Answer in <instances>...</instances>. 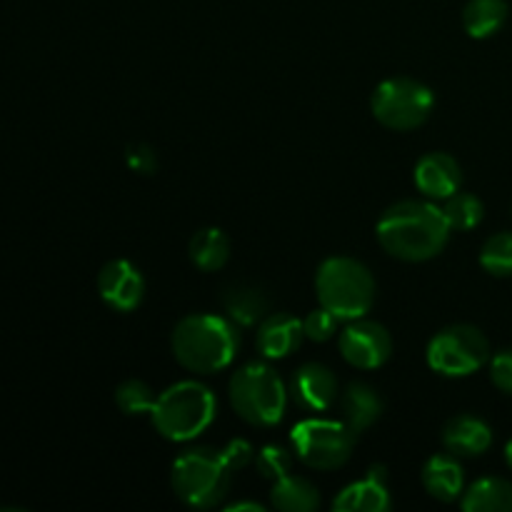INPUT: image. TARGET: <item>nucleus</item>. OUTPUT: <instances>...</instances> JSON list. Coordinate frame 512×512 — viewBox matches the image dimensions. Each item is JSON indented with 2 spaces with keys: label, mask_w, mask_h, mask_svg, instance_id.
I'll return each instance as SVG.
<instances>
[{
  "label": "nucleus",
  "mask_w": 512,
  "mask_h": 512,
  "mask_svg": "<svg viewBox=\"0 0 512 512\" xmlns=\"http://www.w3.org/2000/svg\"><path fill=\"white\" fill-rule=\"evenodd\" d=\"M450 225L443 208L430 200H400L385 208L375 225L380 248L403 263H425L445 250Z\"/></svg>",
  "instance_id": "1"
},
{
  "label": "nucleus",
  "mask_w": 512,
  "mask_h": 512,
  "mask_svg": "<svg viewBox=\"0 0 512 512\" xmlns=\"http://www.w3.org/2000/svg\"><path fill=\"white\" fill-rule=\"evenodd\" d=\"M170 348H173L175 360L190 373H220L238 355V325L230 318H220V315L210 313L185 315L173 328Z\"/></svg>",
  "instance_id": "2"
},
{
  "label": "nucleus",
  "mask_w": 512,
  "mask_h": 512,
  "mask_svg": "<svg viewBox=\"0 0 512 512\" xmlns=\"http://www.w3.org/2000/svg\"><path fill=\"white\" fill-rule=\"evenodd\" d=\"M315 295H318V303L328 308L335 318L350 323L370 313L378 285L368 265L350 255H333L318 265Z\"/></svg>",
  "instance_id": "3"
},
{
  "label": "nucleus",
  "mask_w": 512,
  "mask_h": 512,
  "mask_svg": "<svg viewBox=\"0 0 512 512\" xmlns=\"http://www.w3.org/2000/svg\"><path fill=\"white\" fill-rule=\"evenodd\" d=\"M215 413L218 400L208 385L198 380H180L158 395L150 420L165 440L188 443L213 425Z\"/></svg>",
  "instance_id": "4"
},
{
  "label": "nucleus",
  "mask_w": 512,
  "mask_h": 512,
  "mask_svg": "<svg viewBox=\"0 0 512 512\" xmlns=\"http://www.w3.org/2000/svg\"><path fill=\"white\" fill-rule=\"evenodd\" d=\"M233 475L223 450L200 445V448H190L180 458H175L173 470H170V485L185 505L210 510L218 508L228 498Z\"/></svg>",
  "instance_id": "5"
},
{
  "label": "nucleus",
  "mask_w": 512,
  "mask_h": 512,
  "mask_svg": "<svg viewBox=\"0 0 512 512\" xmlns=\"http://www.w3.org/2000/svg\"><path fill=\"white\" fill-rule=\"evenodd\" d=\"M230 405L255 428H273L288 408V388L268 363H245L230 378Z\"/></svg>",
  "instance_id": "6"
},
{
  "label": "nucleus",
  "mask_w": 512,
  "mask_h": 512,
  "mask_svg": "<svg viewBox=\"0 0 512 512\" xmlns=\"http://www.w3.org/2000/svg\"><path fill=\"white\" fill-rule=\"evenodd\" d=\"M355 433L343 420L308 418L290 430V445L295 458L313 470H338L350 460L355 448Z\"/></svg>",
  "instance_id": "7"
},
{
  "label": "nucleus",
  "mask_w": 512,
  "mask_h": 512,
  "mask_svg": "<svg viewBox=\"0 0 512 512\" xmlns=\"http://www.w3.org/2000/svg\"><path fill=\"white\" fill-rule=\"evenodd\" d=\"M433 108V90L415 78H388L370 95L373 118L383 128L398 130V133L420 128L433 115Z\"/></svg>",
  "instance_id": "8"
},
{
  "label": "nucleus",
  "mask_w": 512,
  "mask_h": 512,
  "mask_svg": "<svg viewBox=\"0 0 512 512\" xmlns=\"http://www.w3.org/2000/svg\"><path fill=\"white\" fill-rule=\"evenodd\" d=\"M425 358L430 370L445 378H468L490 363V343L475 325H448L433 335Z\"/></svg>",
  "instance_id": "9"
},
{
  "label": "nucleus",
  "mask_w": 512,
  "mask_h": 512,
  "mask_svg": "<svg viewBox=\"0 0 512 512\" xmlns=\"http://www.w3.org/2000/svg\"><path fill=\"white\" fill-rule=\"evenodd\" d=\"M340 355L348 365L358 370H375L385 365L393 355V338L388 328L375 320H350L338 338Z\"/></svg>",
  "instance_id": "10"
},
{
  "label": "nucleus",
  "mask_w": 512,
  "mask_h": 512,
  "mask_svg": "<svg viewBox=\"0 0 512 512\" xmlns=\"http://www.w3.org/2000/svg\"><path fill=\"white\" fill-rule=\"evenodd\" d=\"M288 395L303 413H325L338 403V378L323 363H303L288 383Z\"/></svg>",
  "instance_id": "11"
},
{
  "label": "nucleus",
  "mask_w": 512,
  "mask_h": 512,
  "mask_svg": "<svg viewBox=\"0 0 512 512\" xmlns=\"http://www.w3.org/2000/svg\"><path fill=\"white\" fill-rule=\"evenodd\" d=\"M98 293L108 308L133 313L145 298V278L130 260L115 258L98 273Z\"/></svg>",
  "instance_id": "12"
},
{
  "label": "nucleus",
  "mask_w": 512,
  "mask_h": 512,
  "mask_svg": "<svg viewBox=\"0 0 512 512\" xmlns=\"http://www.w3.org/2000/svg\"><path fill=\"white\" fill-rule=\"evenodd\" d=\"M415 188L428 200H448L463 185V170L450 153H425L415 163Z\"/></svg>",
  "instance_id": "13"
},
{
  "label": "nucleus",
  "mask_w": 512,
  "mask_h": 512,
  "mask_svg": "<svg viewBox=\"0 0 512 512\" xmlns=\"http://www.w3.org/2000/svg\"><path fill=\"white\" fill-rule=\"evenodd\" d=\"M393 508V498L388 490V470L383 465H373L368 475L338 493L333 500L335 512H388Z\"/></svg>",
  "instance_id": "14"
},
{
  "label": "nucleus",
  "mask_w": 512,
  "mask_h": 512,
  "mask_svg": "<svg viewBox=\"0 0 512 512\" xmlns=\"http://www.w3.org/2000/svg\"><path fill=\"white\" fill-rule=\"evenodd\" d=\"M305 338L303 320L290 313H270L258 325V350L268 360H283L300 348Z\"/></svg>",
  "instance_id": "15"
},
{
  "label": "nucleus",
  "mask_w": 512,
  "mask_h": 512,
  "mask_svg": "<svg viewBox=\"0 0 512 512\" xmlns=\"http://www.w3.org/2000/svg\"><path fill=\"white\" fill-rule=\"evenodd\" d=\"M443 445L458 458H478L493 445V430L478 415H455L445 423Z\"/></svg>",
  "instance_id": "16"
},
{
  "label": "nucleus",
  "mask_w": 512,
  "mask_h": 512,
  "mask_svg": "<svg viewBox=\"0 0 512 512\" xmlns=\"http://www.w3.org/2000/svg\"><path fill=\"white\" fill-rule=\"evenodd\" d=\"M220 303H223L228 318L235 325H243V328L260 325V320L270 310V300L265 295V290L260 285L245 283V280L225 285L223 293H220Z\"/></svg>",
  "instance_id": "17"
},
{
  "label": "nucleus",
  "mask_w": 512,
  "mask_h": 512,
  "mask_svg": "<svg viewBox=\"0 0 512 512\" xmlns=\"http://www.w3.org/2000/svg\"><path fill=\"white\" fill-rule=\"evenodd\" d=\"M423 488L428 490L430 498L440 500V503H455L463 495V465L460 458L453 453H438L423 465Z\"/></svg>",
  "instance_id": "18"
},
{
  "label": "nucleus",
  "mask_w": 512,
  "mask_h": 512,
  "mask_svg": "<svg viewBox=\"0 0 512 512\" xmlns=\"http://www.w3.org/2000/svg\"><path fill=\"white\" fill-rule=\"evenodd\" d=\"M338 403L340 413H343V423L350 425L358 435L383 415V398L368 383H350L345 393L340 395Z\"/></svg>",
  "instance_id": "19"
},
{
  "label": "nucleus",
  "mask_w": 512,
  "mask_h": 512,
  "mask_svg": "<svg viewBox=\"0 0 512 512\" xmlns=\"http://www.w3.org/2000/svg\"><path fill=\"white\" fill-rule=\"evenodd\" d=\"M270 505L283 512H313L320 505V490L303 475H283L273 480Z\"/></svg>",
  "instance_id": "20"
},
{
  "label": "nucleus",
  "mask_w": 512,
  "mask_h": 512,
  "mask_svg": "<svg viewBox=\"0 0 512 512\" xmlns=\"http://www.w3.org/2000/svg\"><path fill=\"white\" fill-rule=\"evenodd\" d=\"M465 512H512V483L505 478H480L460 498Z\"/></svg>",
  "instance_id": "21"
},
{
  "label": "nucleus",
  "mask_w": 512,
  "mask_h": 512,
  "mask_svg": "<svg viewBox=\"0 0 512 512\" xmlns=\"http://www.w3.org/2000/svg\"><path fill=\"white\" fill-rule=\"evenodd\" d=\"M190 263L203 273H218L230 258V240L220 228H203L188 243Z\"/></svg>",
  "instance_id": "22"
},
{
  "label": "nucleus",
  "mask_w": 512,
  "mask_h": 512,
  "mask_svg": "<svg viewBox=\"0 0 512 512\" xmlns=\"http://www.w3.org/2000/svg\"><path fill=\"white\" fill-rule=\"evenodd\" d=\"M508 20V3L505 0H470L463 10V25L470 38H493Z\"/></svg>",
  "instance_id": "23"
},
{
  "label": "nucleus",
  "mask_w": 512,
  "mask_h": 512,
  "mask_svg": "<svg viewBox=\"0 0 512 512\" xmlns=\"http://www.w3.org/2000/svg\"><path fill=\"white\" fill-rule=\"evenodd\" d=\"M445 220H448L450 230H473L478 228L480 220H483L485 208L483 200L473 193H455L445 200L443 205Z\"/></svg>",
  "instance_id": "24"
},
{
  "label": "nucleus",
  "mask_w": 512,
  "mask_h": 512,
  "mask_svg": "<svg viewBox=\"0 0 512 512\" xmlns=\"http://www.w3.org/2000/svg\"><path fill=\"white\" fill-rule=\"evenodd\" d=\"M480 265L495 278L512 275V233H495L480 248Z\"/></svg>",
  "instance_id": "25"
},
{
  "label": "nucleus",
  "mask_w": 512,
  "mask_h": 512,
  "mask_svg": "<svg viewBox=\"0 0 512 512\" xmlns=\"http://www.w3.org/2000/svg\"><path fill=\"white\" fill-rule=\"evenodd\" d=\"M155 400H158V395L153 393V388L138 378L123 380V383L115 388V405H118L125 415L150 413L155 405Z\"/></svg>",
  "instance_id": "26"
},
{
  "label": "nucleus",
  "mask_w": 512,
  "mask_h": 512,
  "mask_svg": "<svg viewBox=\"0 0 512 512\" xmlns=\"http://www.w3.org/2000/svg\"><path fill=\"white\" fill-rule=\"evenodd\" d=\"M293 460L295 453H290V450L280 448V445H265L263 450L255 453V468H258V473L263 475L265 480H278L290 473Z\"/></svg>",
  "instance_id": "27"
},
{
  "label": "nucleus",
  "mask_w": 512,
  "mask_h": 512,
  "mask_svg": "<svg viewBox=\"0 0 512 512\" xmlns=\"http://www.w3.org/2000/svg\"><path fill=\"white\" fill-rule=\"evenodd\" d=\"M338 323L340 320L335 318L328 308L320 305V308L310 310V313L303 318L305 338L313 340V343H325V340H330L335 333H338Z\"/></svg>",
  "instance_id": "28"
},
{
  "label": "nucleus",
  "mask_w": 512,
  "mask_h": 512,
  "mask_svg": "<svg viewBox=\"0 0 512 512\" xmlns=\"http://www.w3.org/2000/svg\"><path fill=\"white\" fill-rule=\"evenodd\" d=\"M125 163H128V168L133 170V173L153 175L155 170H158V155H155V150L150 148L148 143L135 140V143H130L128 148H125Z\"/></svg>",
  "instance_id": "29"
},
{
  "label": "nucleus",
  "mask_w": 512,
  "mask_h": 512,
  "mask_svg": "<svg viewBox=\"0 0 512 512\" xmlns=\"http://www.w3.org/2000/svg\"><path fill=\"white\" fill-rule=\"evenodd\" d=\"M490 380L505 395H512V348L500 350L490 358Z\"/></svg>",
  "instance_id": "30"
},
{
  "label": "nucleus",
  "mask_w": 512,
  "mask_h": 512,
  "mask_svg": "<svg viewBox=\"0 0 512 512\" xmlns=\"http://www.w3.org/2000/svg\"><path fill=\"white\" fill-rule=\"evenodd\" d=\"M223 455H225V460H228V465L233 473L243 470L245 465L255 463V450L248 440H240V438L230 440V443L223 448Z\"/></svg>",
  "instance_id": "31"
},
{
  "label": "nucleus",
  "mask_w": 512,
  "mask_h": 512,
  "mask_svg": "<svg viewBox=\"0 0 512 512\" xmlns=\"http://www.w3.org/2000/svg\"><path fill=\"white\" fill-rule=\"evenodd\" d=\"M225 510L228 512H265V505L255 503V500H238V503L233 505H225Z\"/></svg>",
  "instance_id": "32"
},
{
  "label": "nucleus",
  "mask_w": 512,
  "mask_h": 512,
  "mask_svg": "<svg viewBox=\"0 0 512 512\" xmlns=\"http://www.w3.org/2000/svg\"><path fill=\"white\" fill-rule=\"evenodd\" d=\"M505 463H508V468L512 470V440L505 445Z\"/></svg>",
  "instance_id": "33"
}]
</instances>
